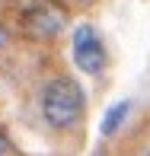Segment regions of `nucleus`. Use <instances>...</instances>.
<instances>
[{"label": "nucleus", "instance_id": "f257e3e1", "mask_svg": "<svg viewBox=\"0 0 150 156\" xmlns=\"http://www.w3.org/2000/svg\"><path fill=\"white\" fill-rule=\"evenodd\" d=\"M83 108H86V99L74 76H54L42 89V118L54 131H70L74 124H80Z\"/></svg>", "mask_w": 150, "mask_h": 156}, {"label": "nucleus", "instance_id": "f03ea898", "mask_svg": "<svg viewBox=\"0 0 150 156\" xmlns=\"http://www.w3.org/2000/svg\"><path fill=\"white\" fill-rule=\"evenodd\" d=\"M19 29L29 35V38H35V41H48V38H54V35L64 29V13L51 0H32V3L23 6V13H19Z\"/></svg>", "mask_w": 150, "mask_h": 156}, {"label": "nucleus", "instance_id": "7ed1b4c3", "mask_svg": "<svg viewBox=\"0 0 150 156\" xmlns=\"http://www.w3.org/2000/svg\"><path fill=\"white\" fill-rule=\"evenodd\" d=\"M74 61L83 73H102L105 70V45L96 35L93 26H77L74 29Z\"/></svg>", "mask_w": 150, "mask_h": 156}, {"label": "nucleus", "instance_id": "20e7f679", "mask_svg": "<svg viewBox=\"0 0 150 156\" xmlns=\"http://www.w3.org/2000/svg\"><path fill=\"white\" fill-rule=\"evenodd\" d=\"M128 112H131V102H128V99H121V102H115V105H112L109 112H105V118H102V134H105V137H112V134H115L118 127L125 124Z\"/></svg>", "mask_w": 150, "mask_h": 156}, {"label": "nucleus", "instance_id": "39448f33", "mask_svg": "<svg viewBox=\"0 0 150 156\" xmlns=\"http://www.w3.org/2000/svg\"><path fill=\"white\" fill-rule=\"evenodd\" d=\"M67 6H77V10H86V6H93L96 0H64Z\"/></svg>", "mask_w": 150, "mask_h": 156}, {"label": "nucleus", "instance_id": "423d86ee", "mask_svg": "<svg viewBox=\"0 0 150 156\" xmlns=\"http://www.w3.org/2000/svg\"><path fill=\"white\" fill-rule=\"evenodd\" d=\"M6 150H10V140H6V134H0V156H3Z\"/></svg>", "mask_w": 150, "mask_h": 156}, {"label": "nucleus", "instance_id": "0eeeda50", "mask_svg": "<svg viewBox=\"0 0 150 156\" xmlns=\"http://www.w3.org/2000/svg\"><path fill=\"white\" fill-rule=\"evenodd\" d=\"M3 41H6V29L0 26V48H3Z\"/></svg>", "mask_w": 150, "mask_h": 156}, {"label": "nucleus", "instance_id": "6e6552de", "mask_svg": "<svg viewBox=\"0 0 150 156\" xmlns=\"http://www.w3.org/2000/svg\"><path fill=\"white\" fill-rule=\"evenodd\" d=\"M147 156H150V150H147Z\"/></svg>", "mask_w": 150, "mask_h": 156}]
</instances>
